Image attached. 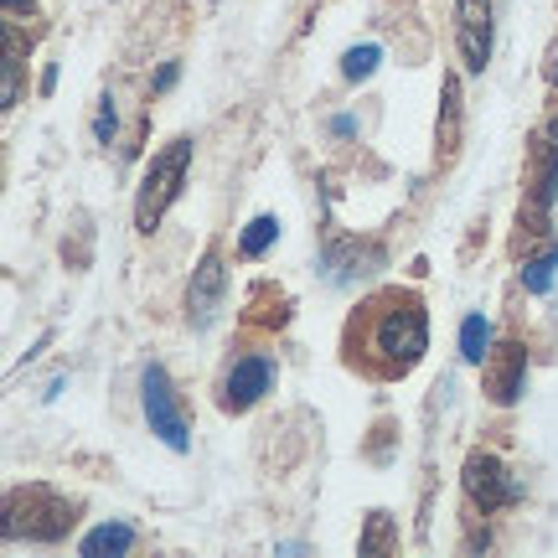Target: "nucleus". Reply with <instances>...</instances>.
Wrapping results in <instances>:
<instances>
[{
    "instance_id": "15",
    "label": "nucleus",
    "mask_w": 558,
    "mask_h": 558,
    "mask_svg": "<svg viewBox=\"0 0 558 558\" xmlns=\"http://www.w3.org/2000/svg\"><path fill=\"white\" fill-rule=\"evenodd\" d=\"M357 548H362V554H388V548H399L393 518H388V512H373V518H367V533H362Z\"/></svg>"
},
{
    "instance_id": "12",
    "label": "nucleus",
    "mask_w": 558,
    "mask_h": 558,
    "mask_svg": "<svg viewBox=\"0 0 558 558\" xmlns=\"http://www.w3.org/2000/svg\"><path fill=\"white\" fill-rule=\"evenodd\" d=\"M135 548V527L130 522H104V527H94L88 538H83V554L99 558V554H130Z\"/></svg>"
},
{
    "instance_id": "18",
    "label": "nucleus",
    "mask_w": 558,
    "mask_h": 558,
    "mask_svg": "<svg viewBox=\"0 0 558 558\" xmlns=\"http://www.w3.org/2000/svg\"><path fill=\"white\" fill-rule=\"evenodd\" d=\"M114 124H120V120H114V104L104 99V109H99V120H94V135H99V140H114Z\"/></svg>"
},
{
    "instance_id": "8",
    "label": "nucleus",
    "mask_w": 558,
    "mask_h": 558,
    "mask_svg": "<svg viewBox=\"0 0 558 558\" xmlns=\"http://www.w3.org/2000/svg\"><path fill=\"white\" fill-rule=\"evenodd\" d=\"M456 47L471 73L492 62V0H456Z\"/></svg>"
},
{
    "instance_id": "20",
    "label": "nucleus",
    "mask_w": 558,
    "mask_h": 558,
    "mask_svg": "<svg viewBox=\"0 0 558 558\" xmlns=\"http://www.w3.org/2000/svg\"><path fill=\"white\" fill-rule=\"evenodd\" d=\"M5 11H32V0H5Z\"/></svg>"
},
{
    "instance_id": "2",
    "label": "nucleus",
    "mask_w": 558,
    "mask_h": 558,
    "mask_svg": "<svg viewBox=\"0 0 558 558\" xmlns=\"http://www.w3.org/2000/svg\"><path fill=\"white\" fill-rule=\"evenodd\" d=\"M186 166H192V140H171L150 171L140 181V197H135V228L140 233H156L160 218L171 213V202L181 197V181H186Z\"/></svg>"
},
{
    "instance_id": "6",
    "label": "nucleus",
    "mask_w": 558,
    "mask_h": 558,
    "mask_svg": "<svg viewBox=\"0 0 558 558\" xmlns=\"http://www.w3.org/2000/svg\"><path fill=\"white\" fill-rule=\"evenodd\" d=\"M222 290H228V269H222V254L218 248H207L202 264L192 269V284H186V320H192V331H207L222 311Z\"/></svg>"
},
{
    "instance_id": "5",
    "label": "nucleus",
    "mask_w": 558,
    "mask_h": 558,
    "mask_svg": "<svg viewBox=\"0 0 558 558\" xmlns=\"http://www.w3.org/2000/svg\"><path fill=\"white\" fill-rule=\"evenodd\" d=\"M460 481H465V497L476 501L481 512H501V507H512V501L522 497L518 476H512L497 456H486V450H471V456H465Z\"/></svg>"
},
{
    "instance_id": "11",
    "label": "nucleus",
    "mask_w": 558,
    "mask_h": 558,
    "mask_svg": "<svg viewBox=\"0 0 558 558\" xmlns=\"http://www.w3.org/2000/svg\"><path fill=\"white\" fill-rule=\"evenodd\" d=\"M460 124H465V104H460V78L450 73V78H445V99H439V135H435L445 160L460 150Z\"/></svg>"
},
{
    "instance_id": "14",
    "label": "nucleus",
    "mask_w": 558,
    "mask_h": 558,
    "mask_svg": "<svg viewBox=\"0 0 558 558\" xmlns=\"http://www.w3.org/2000/svg\"><path fill=\"white\" fill-rule=\"evenodd\" d=\"M554 269H558V248L527 259L522 264V290H527V295H548V290H554Z\"/></svg>"
},
{
    "instance_id": "9",
    "label": "nucleus",
    "mask_w": 558,
    "mask_h": 558,
    "mask_svg": "<svg viewBox=\"0 0 558 558\" xmlns=\"http://www.w3.org/2000/svg\"><path fill=\"white\" fill-rule=\"evenodd\" d=\"M522 383H527V347L522 341H501L486 357V393L492 403H518Z\"/></svg>"
},
{
    "instance_id": "10",
    "label": "nucleus",
    "mask_w": 558,
    "mask_h": 558,
    "mask_svg": "<svg viewBox=\"0 0 558 558\" xmlns=\"http://www.w3.org/2000/svg\"><path fill=\"white\" fill-rule=\"evenodd\" d=\"M554 197H558V140L538 150V171H533V197H527V213H533V222H538V233H543V222H548Z\"/></svg>"
},
{
    "instance_id": "13",
    "label": "nucleus",
    "mask_w": 558,
    "mask_h": 558,
    "mask_svg": "<svg viewBox=\"0 0 558 558\" xmlns=\"http://www.w3.org/2000/svg\"><path fill=\"white\" fill-rule=\"evenodd\" d=\"M460 357L476 362V367L492 357V326H486V316H465V320H460Z\"/></svg>"
},
{
    "instance_id": "19",
    "label": "nucleus",
    "mask_w": 558,
    "mask_h": 558,
    "mask_svg": "<svg viewBox=\"0 0 558 558\" xmlns=\"http://www.w3.org/2000/svg\"><path fill=\"white\" fill-rule=\"evenodd\" d=\"M171 83H177V62H166V68H160V73H156V88H160V94H166Z\"/></svg>"
},
{
    "instance_id": "16",
    "label": "nucleus",
    "mask_w": 558,
    "mask_h": 558,
    "mask_svg": "<svg viewBox=\"0 0 558 558\" xmlns=\"http://www.w3.org/2000/svg\"><path fill=\"white\" fill-rule=\"evenodd\" d=\"M275 239H279V222H275V218H254V222H248V233L239 239L243 259H259V254H264V248H269Z\"/></svg>"
},
{
    "instance_id": "21",
    "label": "nucleus",
    "mask_w": 558,
    "mask_h": 558,
    "mask_svg": "<svg viewBox=\"0 0 558 558\" xmlns=\"http://www.w3.org/2000/svg\"><path fill=\"white\" fill-rule=\"evenodd\" d=\"M554 140H558V124H554Z\"/></svg>"
},
{
    "instance_id": "1",
    "label": "nucleus",
    "mask_w": 558,
    "mask_h": 558,
    "mask_svg": "<svg viewBox=\"0 0 558 558\" xmlns=\"http://www.w3.org/2000/svg\"><path fill=\"white\" fill-rule=\"evenodd\" d=\"M352 326H362V337L352 331V357H362L378 378L414 373L429 347V316L414 290H383L378 300L362 305Z\"/></svg>"
},
{
    "instance_id": "17",
    "label": "nucleus",
    "mask_w": 558,
    "mask_h": 558,
    "mask_svg": "<svg viewBox=\"0 0 558 558\" xmlns=\"http://www.w3.org/2000/svg\"><path fill=\"white\" fill-rule=\"evenodd\" d=\"M378 47H352V52H347V58H341V73H347V78L352 83H362V78H373V68H378Z\"/></svg>"
},
{
    "instance_id": "7",
    "label": "nucleus",
    "mask_w": 558,
    "mask_h": 558,
    "mask_svg": "<svg viewBox=\"0 0 558 558\" xmlns=\"http://www.w3.org/2000/svg\"><path fill=\"white\" fill-rule=\"evenodd\" d=\"M275 388V362L259 357V352H248L228 367V378H222V409L228 414H243V409H254Z\"/></svg>"
},
{
    "instance_id": "4",
    "label": "nucleus",
    "mask_w": 558,
    "mask_h": 558,
    "mask_svg": "<svg viewBox=\"0 0 558 558\" xmlns=\"http://www.w3.org/2000/svg\"><path fill=\"white\" fill-rule=\"evenodd\" d=\"M140 403H145V424H150V435H160V445H171V450H192V435H186V414H181L177 403V388L166 378V367H145L140 373Z\"/></svg>"
},
{
    "instance_id": "3",
    "label": "nucleus",
    "mask_w": 558,
    "mask_h": 558,
    "mask_svg": "<svg viewBox=\"0 0 558 558\" xmlns=\"http://www.w3.org/2000/svg\"><path fill=\"white\" fill-rule=\"evenodd\" d=\"M73 527V501L47 492V486H26V492H11L5 497V538H37L52 543Z\"/></svg>"
}]
</instances>
